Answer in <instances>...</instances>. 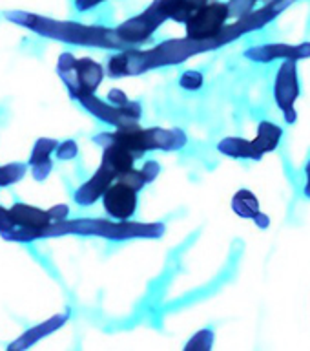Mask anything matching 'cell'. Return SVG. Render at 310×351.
<instances>
[{
	"instance_id": "8fae6325",
	"label": "cell",
	"mask_w": 310,
	"mask_h": 351,
	"mask_svg": "<svg viewBox=\"0 0 310 351\" xmlns=\"http://www.w3.org/2000/svg\"><path fill=\"white\" fill-rule=\"evenodd\" d=\"M232 208L243 218H256L259 214V203L250 191H240L232 199Z\"/></svg>"
},
{
	"instance_id": "7402d4cb",
	"label": "cell",
	"mask_w": 310,
	"mask_h": 351,
	"mask_svg": "<svg viewBox=\"0 0 310 351\" xmlns=\"http://www.w3.org/2000/svg\"><path fill=\"white\" fill-rule=\"evenodd\" d=\"M192 4H194V8H201V5H205V4H208V0H190Z\"/></svg>"
},
{
	"instance_id": "4fadbf2b",
	"label": "cell",
	"mask_w": 310,
	"mask_h": 351,
	"mask_svg": "<svg viewBox=\"0 0 310 351\" xmlns=\"http://www.w3.org/2000/svg\"><path fill=\"white\" fill-rule=\"evenodd\" d=\"M26 170L27 167L24 163H10L0 167V186L13 185L16 181H21Z\"/></svg>"
},
{
	"instance_id": "30bf717a",
	"label": "cell",
	"mask_w": 310,
	"mask_h": 351,
	"mask_svg": "<svg viewBox=\"0 0 310 351\" xmlns=\"http://www.w3.org/2000/svg\"><path fill=\"white\" fill-rule=\"evenodd\" d=\"M219 150L227 154V156H232V158L259 159L252 141H246V139H234V137L223 139L219 143Z\"/></svg>"
},
{
	"instance_id": "8992f818",
	"label": "cell",
	"mask_w": 310,
	"mask_h": 351,
	"mask_svg": "<svg viewBox=\"0 0 310 351\" xmlns=\"http://www.w3.org/2000/svg\"><path fill=\"white\" fill-rule=\"evenodd\" d=\"M10 210L13 214L15 223L21 225L22 229L35 230L37 238L38 236H46V229L53 221L48 210H40L37 207H31V205H24V203H15Z\"/></svg>"
},
{
	"instance_id": "d6986e66",
	"label": "cell",
	"mask_w": 310,
	"mask_h": 351,
	"mask_svg": "<svg viewBox=\"0 0 310 351\" xmlns=\"http://www.w3.org/2000/svg\"><path fill=\"white\" fill-rule=\"evenodd\" d=\"M109 103H114L115 106H125V104H128L130 101L126 99V95L122 92H119V90H112L108 95Z\"/></svg>"
},
{
	"instance_id": "ba28073f",
	"label": "cell",
	"mask_w": 310,
	"mask_h": 351,
	"mask_svg": "<svg viewBox=\"0 0 310 351\" xmlns=\"http://www.w3.org/2000/svg\"><path fill=\"white\" fill-rule=\"evenodd\" d=\"M281 136H283V130L278 125H274L270 121H261L257 126V137L252 141L257 156L261 158L265 152H272L274 148L278 147Z\"/></svg>"
},
{
	"instance_id": "6da1fadb",
	"label": "cell",
	"mask_w": 310,
	"mask_h": 351,
	"mask_svg": "<svg viewBox=\"0 0 310 351\" xmlns=\"http://www.w3.org/2000/svg\"><path fill=\"white\" fill-rule=\"evenodd\" d=\"M57 71L73 99H81L95 92V88L101 84L104 77L103 66L99 62L88 59V57L75 59L71 53L60 55Z\"/></svg>"
},
{
	"instance_id": "44dd1931",
	"label": "cell",
	"mask_w": 310,
	"mask_h": 351,
	"mask_svg": "<svg viewBox=\"0 0 310 351\" xmlns=\"http://www.w3.org/2000/svg\"><path fill=\"white\" fill-rule=\"evenodd\" d=\"M305 194L310 197V161L307 165V186H305Z\"/></svg>"
},
{
	"instance_id": "9c48e42d",
	"label": "cell",
	"mask_w": 310,
	"mask_h": 351,
	"mask_svg": "<svg viewBox=\"0 0 310 351\" xmlns=\"http://www.w3.org/2000/svg\"><path fill=\"white\" fill-rule=\"evenodd\" d=\"M157 5L166 15V19H174V21L185 22V24L192 16V13L196 11L190 0H157Z\"/></svg>"
},
{
	"instance_id": "52a82bcc",
	"label": "cell",
	"mask_w": 310,
	"mask_h": 351,
	"mask_svg": "<svg viewBox=\"0 0 310 351\" xmlns=\"http://www.w3.org/2000/svg\"><path fill=\"white\" fill-rule=\"evenodd\" d=\"M117 176L108 169L101 165V169L93 174V178L90 181H86L84 185L75 192V202L79 205H92L93 202H97L99 197H103V194L106 192L112 181L115 180Z\"/></svg>"
},
{
	"instance_id": "7c38bea8",
	"label": "cell",
	"mask_w": 310,
	"mask_h": 351,
	"mask_svg": "<svg viewBox=\"0 0 310 351\" xmlns=\"http://www.w3.org/2000/svg\"><path fill=\"white\" fill-rule=\"evenodd\" d=\"M57 147H59V141H55V139H46V137L38 139V141L35 143V147H33L31 159H29L31 167L33 165L49 161V154L53 152V150H57Z\"/></svg>"
},
{
	"instance_id": "2e32d148",
	"label": "cell",
	"mask_w": 310,
	"mask_h": 351,
	"mask_svg": "<svg viewBox=\"0 0 310 351\" xmlns=\"http://www.w3.org/2000/svg\"><path fill=\"white\" fill-rule=\"evenodd\" d=\"M77 143L75 141H64V143H59V147H57V158L59 159H73L77 156Z\"/></svg>"
},
{
	"instance_id": "277c9868",
	"label": "cell",
	"mask_w": 310,
	"mask_h": 351,
	"mask_svg": "<svg viewBox=\"0 0 310 351\" xmlns=\"http://www.w3.org/2000/svg\"><path fill=\"white\" fill-rule=\"evenodd\" d=\"M103 205L112 218L126 221L137 210V191L119 180L115 185H109L106 189L103 194Z\"/></svg>"
},
{
	"instance_id": "5b68a950",
	"label": "cell",
	"mask_w": 310,
	"mask_h": 351,
	"mask_svg": "<svg viewBox=\"0 0 310 351\" xmlns=\"http://www.w3.org/2000/svg\"><path fill=\"white\" fill-rule=\"evenodd\" d=\"M166 19L161 8L157 5V2L146 10L144 13H141L135 19H130L126 21L122 26L117 29V35H119L122 40H128V43H139L142 38L150 37L153 33V29L161 24V22Z\"/></svg>"
},
{
	"instance_id": "ffe728a7",
	"label": "cell",
	"mask_w": 310,
	"mask_h": 351,
	"mask_svg": "<svg viewBox=\"0 0 310 351\" xmlns=\"http://www.w3.org/2000/svg\"><path fill=\"white\" fill-rule=\"evenodd\" d=\"M142 172H144V176L148 178V181H152L155 176L159 174V165L153 163V161H148L146 165H144V169H142Z\"/></svg>"
},
{
	"instance_id": "ac0fdd59",
	"label": "cell",
	"mask_w": 310,
	"mask_h": 351,
	"mask_svg": "<svg viewBox=\"0 0 310 351\" xmlns=\"http://www.w3.org/2000/svg\"><path fill=\"white\" fill-rule=\"evenodd\" d=\"M48 213L53 221H64V218L68 216V213H70V208L66 207V205H55L53 208H49Z\"/></svg>"
},
{
	"instance_id": "5bb4252c",
	"label": "cell",
	"mask_w": 310,
	"mask_h": 351,
	"mask_svg": "<svg viewBox=\"0 0 310 351\" xmlns=\"http://www.w3.org/2000/svg\"><path fill=\"white\" fill-rule=\"evenodd\" d=\"M179 84L186 90H199L203 84V75L199 71H185L179 79Z\"/></svg>"
},
{
	"instance_id": "3957f363",
	"label": "cell",
	"mask_w": 310,
	"mask_h": 351,
	"mask_svg": "<svg viewBox=\"0 0 310 351\" xmlns=\"http://www.w3.org/2000/svg\"><path fill=\"white\" fill-rule=\"evenodd\" d=\"M300 95V84H298V71H296V60L287 59L281 64L276 79V101L278 106L283 110L285 117L289 123L296 119L294 101Z\"/></svg>"
},
{
	"instance_id": "7a4b0ae2",
	"label": "cell",
	"mask_w": 310,
	"mask_h": 351,
	"mask_svg": "<svg viewBox=\"0 0 310 351\" xmlns=\"http://www.w3.org/2000/svg\"><path fill=\"white\" fill-rule=\"evenodd\" d=\"M230 16V5L223 2H210L197 8L186 21V35L192 40H207L223 32L224 22Z\"/></svg>"
},
{
	"instance_id": "e0dca14e",
	"label": "cell",
	"mask_w": 310,
	"mask_h": 351,
	"mask_svg": "<svg viewBox=\"0 0 310 351\" xmlns=\"http://www.w3.org/2000/svg\"><path fill=\"white\" fill-rule=\"evenodd\" d=\"M205 333H207V329H203V331H199V333L194 337V339L190 340V344L186 346V350H210L212 348V342H205Z\"/></svg>"
},
{
	"instance_id": "9a60e30c",
	"label": "cell",
	"mask_w": 310,
	"mask_h": 351,
	"mask_svg": "<svg viewBox=\"0 0 310 351\" xmlns=\"http://www.w3.org/2000/svg\"><path fill=\"white\" fill-rule=\"evenodd\" d=\"M15 219H13V214L8 208L0 207V232L4 236H8L10 232L15 230Z\"/></svg>"
}]
</instances>
